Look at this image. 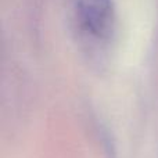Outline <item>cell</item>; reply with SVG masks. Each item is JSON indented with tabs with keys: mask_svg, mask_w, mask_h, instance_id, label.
<instances>
[{
	"mask_svg": "<svg viewBox=\"0 0 158 158\" xmlns=\"http://www.w3.org/2000/svg\"><path fill=\"white\" fill-rule=\"evenodd\" d=\"M78 28L86 36L104 40L115 28V8L112 0H72Z\"/></svg>",
	"mask_w": 158,
	"mask_h": 158,
	"instance_id": "6da1fadb",
	"label": "cell"
}]
</instances>
